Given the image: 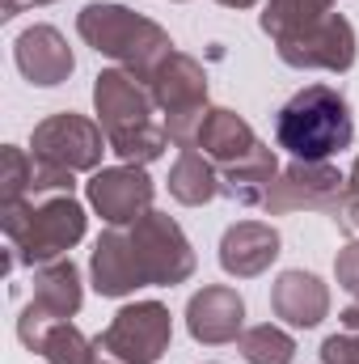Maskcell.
Listing matches in <instances>:
<instances>
[{"label":"cell","mask_w":359,"mask_h":364,"mask_svg":"<svg viewBox=\"0 0 359 364\" xmlns=\"http://www.w3.org/2000/svg\"><path fill=\"white\" fill-rule=\"evenodd\" d=\"M93 110L110 140V153H118L123 166H148L165 153L170 132H165V123H157V102L136 73H127V68L97 73Z\"/></svg>","instance_id":"1"},{"label":"cell","mask_w":359,"mask_h":364,"mask_svg":"<svg viewBox=\"0 0 359 364\" xmlns=\"http://www.w3.org/2000/svg\"><path fill=\"white\" fill-rule=\"evenodd\" d=\"M0 229L9 242L4 272H13L17 263L43 267L64 259L85 237V208L77 203V195H30L0 208Z\"/></svg>","instance_id":"2"},{"label":"cell","mask_w":359,"mask_h":364,"mask_svg":"<svg viewBox=\"0 0 359 364\" xmlns=\"http://www.w3.org/2000/svg\"><path fill=\"white\" fill-rule=\"evenodd\" d=\"M275 140L279 149L292 153V161H330L355 140V119L347 97L334 85H304L279 106Z\"/></svg>","instance_id":"3"},{"label":"cell","mask_w":359,"mask_h":364,"mask_svg":"<svg viewBox=\"0 0 359 364\" xmlns=\"http://www.w3.org/2000/svg\"><path fill=\"white\" fill-rule=\"evenodd\" d=\"M77 34L89 43L97 55L114 60L118 68L136 73L140 81H148L153 68L161 64V55L174 51L170 34L157 21L140 17L127 4H106V0H93V4H85L77 13Z\"/></svg>","instance_id":"4"},{"label":"cell","mask_w":359,"mask_h":364,"mask_svg":"<svg viewBox=\"0 0 359 364\" xmlns=\"http://www.w3.org/2000/svg\"><path fill=\"white\" fill-rule=\"evenodd\" d=\"M148 93L157 102V110L165 114V132L178 149H194V136H199V123L203 114L211 110L207 106V73L194 55L186 51H165L161 64L153 68L148 77Z\"/></svg>","instance_id":"5"},{"label":"cell","mask_w":359,"mask_h":364,"mask_svg":"<svg viewBox=\"0 0 359 364\" xmlns=\"http://www.w3.org/2000/svg\"><path fill=\"white\" fill-rule=\"evenodd\" d=\"M174 339V318L161 301H136L123 305L110 326L93 339L101 364H157L170 352Z\"/></svg>","instance_id":"6"},{"label":"cell","mask_w":359,"mask_h":364,"mask_svg":"<svg viewBox=\"0 0 359 364\" xmlns=\"http://www.w3.org/2000/svg\"><path fill=\"white\" fill-rule=\"evenodd\" d=\"M127 237H131L136 267L144 275V288H174L194 275V250L174 216L144 212L136 225H127Z\"/></svg>","instance_id":"7"},{"label":"cell","mask_w":359,"mask_h":364,"mask_svg":"<svg viewBox=\"0 0 359 364\" xmlns=\"http://www.w3.org/2000/svg\"><path fill=\"white\" fill-rule=\"evenodd\" d=\"M85 292H81V272L72 259H55V263H43L34 272V301L21 309L17 318V339L30 348V352H43V339L55 322H68L77 309H81Z\"/></svg>","instance_id":"8"},{"label":"cell","mask_w":359,"mask_h":364,"mask_svg":"<svg viewBox=\"0 0 359 364\" xmlns=\"http://www.w3.org/2000/svg\"><path fill=\"white\" fill-rule=\"evenodd\" d=\"M343 203H347V174L343 170H334L330 161H292L279 170L263 208L270 216L304 208V212H330L338 220Z\"/></svg>","instance_id":"9"},{"label":"cell","mask_w":359,"mask_h":364,"mask_svg":"<svg viewBox=\"0 0 359 364\" xmlns=\"http://www.w3.org/2000/svg\"><path fill=\"white\" fill-rule=\"evenodd\" d=\"M30 149H34V157L47 161V166H60V170H68V174H89V170L101 166V153L110 149V140H106L101 123L64 110V114H51V119H43V123L34 127Z\"/></svg>","instance_id":"10"},{"label":"cell","mask_w":359,"mask_h":364,"mask_svg":"<svg viewBox=\"0 0 359 364\" xmlns=\"http://www.w3.org/2000/svg\"><path fill=\"white\" fill-rule=\"evenodd\" d=\"M279 60L287 68H321V73H347L355 64V26L343 13H330L313 26H304L300 34L275 43Z\"/></svg>","instance_id":"11"},{"label":"cell","mask_w":359,"mask_h":364,"mask_svg":"<svg viewBox=\"0 0 359 364\" xmlns=\"http://www.w3.org/2000/svg\"><path fill=\"white\" fill-rule=\"evenodd\" d=\"M153 178L144 166H101L89 178V203L106 225H136L144 212H153Z\"/></svg>","instance_id":"12"},{"label":"cell","mask_w":359,"mask_h":364,"mask_svg":"<svg viewBox=\"0 0 359 364\" xmlns=\"http://www.w3.org/2000/svg\"><path fill=\"white\" fill-rule=\"evenodd\" d=\"M186 331L194 343L220 348L245 335V301L228 284H207L186 301Z\"/></svg>","instance_id":"13"},{"label":"cell","mask_w":359,"mask_h":364,"mask_svg":"<svg viewBox=\"0 0 359 364\" xmlns=\"http://www.w3.org/2000/svg\"><path fill=\"white\" fill-rule=\"evenodd\" d=\"M13 60H17V73L30 81V85H64L77 68V55L68 47V38L55 30V26H26L13 43Z\"/></svg>","instance_id":"14"},{"label":"cell","mask_w":359,"mask_h":364,"mask_svg":"<svg viewBox=\"0 0 359 364\" xmlns=\"http://www.w3.org/2000/svg\"><path fill=\"white\" fill-rule=\"evenodd\" d=\"M279 259V229L267 220H237L220 237V267L237 279H254Z\"/></svg>","instance_id":"15"},{"label":"cell","mask_w":359,"mask_h":364,"mask_svg":"<svg viewBox=\"0 0 359 364\" xmlns=\"http://www.w3.org/2000/svg\"><path fill=\"white\" fill-rule=\"evenodd\" d=\"M270 309L296 331H313L330 314V288L313 272H283L270 284Z\"/></svg>","instance_id":"16"},{"label":"cell","mask_w":359,"mask_h":364,"mask_svg":"<svg viewBox=\"0 0 359 364\" xmlns=\"http://www.w3.org/2000/svg\"><path fill=\"white\" fill-rule=\"evenodd\" d=\"M258 144L263 140L254 136V127L237 110H228V106H211L203 114V123H199V136H194V149L207 153L216 161V170H228V166L245 161Z\"/></svg>","instance_id":"17"},{"label":"cell","mask_w":359,"mask_h":364,"mask_svg":"<svg viewBox=\"0 0 359 364\" xmlns=\"http://www.w3.org/2000/svg\"><path fill=\"white\" fill-rule=\"evenodd\" d=\"M89 275H93V288H97L101 296H131L136 288H144V275L136 267L127 229L110 225V229L97 237L93 259H89Z\"/></svg>","instance_id":"18"},{"label":"cell","mask_w":359,"mask_h":364,"mask_svg":"<svg viewBox=\"0 0 359 364\" xmlns=\"http://www.w3.org/2000/svg\"><path fill=\"white\" fill-rule=\"evenodd\" d=\"M275 178H279V157H275V149L258 144L245 161L220 170V195H228L233 203H245V208H263Z\"/></svg>","instance_id":"19"},{"label":"cell","mask_w":359,"mask_h":364,"mask_svg":"<svg viewBox=\"0 0 359 364\" xmlns=\"http://www.w3.org/2000/svg\"><path fill=\"white\" fill-rule=\"evenodd\" d=\"M170 195L186 208H203L207 199L220 195V170L207 153L199 149H182L174 170H170Z\"/></svg>","instance_id":"20"},{"label":"cell","mask_w":359,"mask_h":364,"mask_svg":"<svg viewBox=\"0 0 359 364\" xmlns=\"http://www.w3.org/2000/svg\"><path fill=\"white\" fill-rule=\"evenodd\" d=\"M334 4H338V0H267V9H263L258 26H263V34H270L275 43H283V38L300 34L304 26H313V21H321V17H330V13H334Z\"/></svg>","instance_id":"21"},{"label":"cell","mask_w":359,"mask_h":364,"mask_svg":"<svg viewBox=\"0 0 359 364\" xmlns=\"http://www.w3.org/2000/svg\"><path fill=\"white\" fill-rule=\"evenodd\" d=\"M241 356L250 364H292L296 360V339L283 326L263 322V326H250L241 335Z\"/></svg>","instance_id":"22"},{"label":"cell","mask_w":359,"mask_h":364,"mask_svg":"<svg viewBox=\"0 0 359 364\" xmlns=\"http://www.w3.org/2000/svg\"><path fill=\"white\" fill-rule=\"evenodd\" d=\"M38 356H47V364H101L97 343H89L72 322H55V326L47 331Z\"/></svg>","instance_id":"23"},{"label":"cell","mask_w":359,"mask_h":364,"mask_svg":"<svg viewBox=\"0 0 359 364\" xmlns=\"http://www.w3.org/2000/svg\"><path fill=\"white\" fill-rule=\"evenodd\" d=\"M30 191H34V153L4 144L0 149V208L30 199Z\"/></svg>","instance_id":"24"},{"label":"cell","mask_w":359,"mask_h":364,"mask_svg":"<svg viewBox=\"0 0 359 364\" xmlns=\"http://www.w3.org/2000/svg\"><path fill=\"white\" fill-rule=\"evenodd\" d=\"M334 279H338L343 292L359 296V242H347V246L338 250V259H334Z\"/></svg>","instance_id":"25"},{"label":"cell","mask_w":359,"mask_h":364,"mask_svg":"<svg viewBox=\"0 0 359 364\" xmlns=\"http://www.w3.org/2000/svg\"><path fill=\"white\" fill-rule=\"evenodd\" d=\"M321 364H359V335L347 331V335H330L321 343Z\"/></svg>","instance_id":"26"},{"label":"cell","mask_w":359,"mask_h":364,"mask_svg":"<svg viewBox=\"0 0 359 364\" xmlns=\"http://www.w3.org/2000/svg\"><path fill=\"white\" fill-rule=\"evenodd\" d=\"M338 322H343L347 331H355V335H359V296L347 305V309H343V314H338Z\"/></svg>","instance_id":"27"},{"label":"cell","mask_w":359,"mask_h":364,"mask_svg":"<svg viewBox=\"0 0 359 364\" xmlns=\"http://www.w3.org/2000/svg\"><path fill=\"white\" fill-rule=\"evenodd\" d=\"M343 220H347L351 229H359V195H351V199L343 203Z\"/></svg>","instance_id":"28"},{"label":"cell","mask_w":359,"mask_h":364,"mask_svg":"<svg viewBox=\"0 0 359 364\" xmlns=\"http://www.w3.org/2000/svg\"><path fill=\"white\" fill-rule=\"evenodd\" d=\"M30 0H0V17H17Z\"/></svg>","instance_id":"29"},{"label":"cell","mask_w":359,"mask_h":364,"mask_svg":"<svg viewBox=\"0 0 359 364\" xmlns=\"http://www.w3.org/2000/svg\"><path fill=\"white\" fill-rule=\"evenodd\" d=\"M216 4H224V9H254L258 0H216Z\"/></svg>","instance_id":"30"},{"label":"cell","mask_w":359,"mask_h":364,"mask_svg":"<svg viewBox=\"0 0 359 364\" xmlns=\"http://www.w3.org/2000/svg\"><path fill=\"white\" fill-rule=\"evenodd\" d=\"M30 4H55V0H30Z\"/></svg>","instance_id":"31"}]
</instances>
